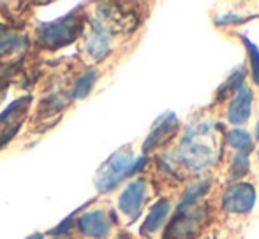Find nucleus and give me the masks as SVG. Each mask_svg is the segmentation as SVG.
<instances>
[{
  "instance_id": "f257e3e1",
  "label": "nucleus",
  "mask_w": 259,
  "mask_h": 239,
  "mask_svg": "<svg viewBox=\"0 0 259 239\" xmlns=\"http://www.w3.org/2000/svg\"><path fill=\"white\" fill-rule=\"evenodd\" d=\"M83 28V20L78 18L76 14H69V16L57 20L53 23H46L39 28L37 39L42 46L50 49H57L62 46L72 42L79 35Z\"/></svg>"
},
{
  "instance_id": "f03ea898",
  "label": "nucleus",
  "mask_w": 259,
  "mask_h": 239,
  "mask_svg": "<svg viewBox=\"0 0 259 239\" xmlns=\"http://www.w3.org/2000/svg\"><path fill=\"white\" fill-rule=\"evenodd\" d=\"M134 157L129 150H120L115 155H111L108 162L101 167V171L97 172L96 185L99 188V192H111L113 188L118 187V183L125 176L133 174L134 169Z\"/></svg>"
},
{
  "instance_id": "7ed1b4c3",
  "label": "nucleus",
  "mask_w": 259,
  "mask_h": 239,
  "mask_svg": "<svg viewBox=\"0 0 259 239\" xmlns=\"http://www.w3.org/2000/svg\"><path fill=\"white\" fill-rule=\"evenodd\" d=\"M205 222V209L201 206L178 208L175 218L169 222L164 239H192Z\"/></svg>"
},
{
  "instance_id": "20e7f679",
  "label": "nucleus",
  "mask_w": 259,
  "mask_h": 239,
  "mask_svg": "<svg viewBox=\"0 0 259 239\" xmlns=\"http://www.w3.org/2000/svg\"><path fill=\"white\" fill-rule=\"evenodd\" d=\"M180 157L184 158V162L191 169L201 171V169L208 167V165L215 164V160L219 158V153L213 144L199 143L198 132H194V134H189L184 139Z\"/></svg>"
},
{
  "instance_id": "39448f33",
  "label": "nucleus",
  "mask_w": 259,
  "mask_h": 239,
  "mask_svg": "<svg viewBox=\"0 0 259 239\" xmlns=\"http://www.w3.org/2000/svg\"><path fill=\"white\" fill-rule=\"evenodd\" d=\"M254 202H256V190L250 183H235L224 192L222 206L226 211L243 215V213L252 211Z\"/></svg>"
},
{
  "instance_id": "423d86ee",
  "label": "nucleus",
  "mask_w": 259,
  "mask_h": 239,
  "mask_svg": "<svg viewBox=\"0 0 259 239\" xmlns=\"http://www.w3.org/2000/svg\"><path fill=\"white\" fill-rule=\"evenodd\" d=\"M147 192H148V185L143 178L131 181L118 199L120 211L134 220L140 215L141 208H143V202L147 199Z\"/></svg>"
},
{
  "instance_id": "0eeeda50",
  "label": "nucleus",
  "mask_w": 259,
  "mask_h": 239,
  "mask_svg": "<svg viewBox=\"0 0 259 239\" xmlns=\"http://www.w3.org/2000/svg\"><path fill=\"white\" fill-rule=\"evenodd\" d=\"M252 99H254V93L250 90V86L242 85L236 90L235 99H233L231 106L228 109V119L233 125H243L250 118V113H252Z\"/></svg>"
},
{
  "instance_id": "6e6552de",
  "label": "nucleus",
  "mask_w": 259,
  "mask_h": 239,
  "mask_svg": "<svg viewBox=\"0 0 259 239\" xmlns=\"http://www.w3.org/2000/svg\"><path fill=\"white\" fill-rule=\"evenodd\" d=\"M78 229L79 232L89 237L103 239L109 234L111 225H109V220L103 209H96V211H89L79 216Z\"/></svg>"
},
{
  "instance_id": "1a4fd4ad",
  "label": "nucleus",
  "mask_w": 259,
  "mask_h": 239,
  "mask_svg": "<svg viewBox=\"0 0 259 239\" xmlns=\"http://www.w3.org/2000/svg\"><path fill=\"white\" fill-rule=\"evenodd\" d=\"M178 129V118L173 113H167L162 119H159V123L154 127V130L150 132V136L147 137L143 144V151H152L154 148L160 146L166 139H169Z\"/></svg>"
},
{
  "instance_id": "9d476101",
  "label": "nucleus",
  "mask_w": 259,
  "mask_h": 239,
  "mask_svg": "<svg viewBox=\"0 0 259 239\" xmlns=\"http://www.w3.org/2000/svg\"><path fill=\"white\" fill-rule=\"evenodd\" d=\"M109 44H111V41H109V35L103 25H94L89 37H87V49H89L90 56L101 60L103 56L108 55Z\"/></svg>"
},
{
  "instance_id": "9b49d317",
  "label": "nucleus",
  "mask_w": 259,
  "mask_h": 239,
  "mask_svg": "<svg viewBox=\"0 0 259 239\" xmlns=\"http://www.w3.org/2000/svg\"><path fill=\"white\" fill-rule=\"evenodd\" d=\"M169 209H171L169 201H167V199H159V201L152 206L147 220H145V223L141 225V232L154 234L155 230H159L160 227L164 225V222H166L167 215H169Z\"/></svg>"
},
{
  "instance_id": "f8f14e48",
  "label": "nucleus",
  "mask_w": 259,
  "mask_h": 239,
  "mask_svg": "<svg viewBox=\"0 0 259 239\" xmlns=\"http://www.w3.org/2000/svg\"><path fill=\"white\" fill-rule=\"evenodd\" d=\"M27 39L6 27H0V56L11 55L14 51H23L27 48Z\"/></svg>"
},
{
  "instance_id": "ddd939ff",
  "label": "nucleus",
  "mask_w": 259,
  "mask_h": 239,
  "mask_svg": "<svg viewBox=\"0 0 259 239\" xmlns=\"http://www.w3.org/2000/svg\"><path fill=\"white\" fill-rule=\"evenodd\" d=\"M228 143L231 148L238 150V153H247V155L252 151V146H254L250 134L242 129H233L231 132H228Z\"/></svg>"
},
{
  "instance_id": "4468645a",
  "label": "nucleus",
  "mask_w": 259,
  "mask_h": 239,
  "mask_svg": "<svg viewBox=\"0 0 259 239\" xmlns=\"http://www.w3.org/2000/svg\"><path fill=\"white\" fill-rule=\"evenodd\" d=\"M96 79H97V71H96V69H89L87 72H83V74L78 78V81H76V85H74L72 99H76V100L85 99V97L90 93V90H92V86L96 85Z\"/></svg>"
},
{
  "instance_id": "2eb2a0df",
  "label": "nucleus",
  "mask_w": 259,
  "mask_h": 239,
  "mask_svg": "<svg viewBox=\"0 0 259 239\" xmlns=\"http://www.w3.org/2000/svg\"><path fill=\"white\" fill-rule=\"evenodd\" d=\"M210 188V180H203V181H196L192 187L187 188L185 195L182 197L180 206L178 208H187V206H194L198 204V201L206 194V190Z\"/></svg>"
},
{
  "instance_id": "dca6fc26",
  "label": "nucleus",
  "mask_w": 259,
  "mask_h": 239,
  "mask_svg": "<svg viewBox=\"0 0 259 239\" xmlns=\"http://www.w3.org/2000/svg\"><path fill=\"white\" fill-rule=\"evenodd\" d=\"M250 169V162H249V155L247 153H236L233 158V165H231V178L238 180L249 172Z\"/></svg>"
},
{
  "instance_id": "f3484780",
  "label": "nucleus",
  "mask_w": 259,
  "mask_h": 239,
  "mask_svg": "<svg viewBox=\"0 0 259 239\" xmlns=\"http://www.w3.org/2000/svg\"><path fill=\"white\" fill-rule=\"evenodd\" d=\"M240 37H242L243 44H245V48H247V53H249L250 69H252V78H254V81L259 85V48L254 44L252 41H249L245 35H240Z\"/></svg>"
},
{
  "instance_id": "a211bd4d",
  "label": "nucleus",
  "mask_w": 259,
  "mask_h": 239,
  "mask_svg": "<svg viewBox=\"0 0 259 239\" xmlns=\"http://www.w3.org/2000/svg\"><path fill=\"white\" fill-rule=\"evenodd\" d=\"M32 102V97H21V99H18L16 102H13L9 107H7L6 111H4L2 114H0V123L2 122H7L9 118H13L14 114L18 113H23L25 109H27V106Z\"/></svg>"
},
{
  "instance_id": "6ab92c4d",
  "label": "nucleus",
  "mask_w": 259,
  "mask_h": 239,
  "mask_svg": "<svg viewBox=\"0 0 259 239\" xmlns=\"http://www.w3.org/2000/svg\"><path fill=\"white\" fill-rule=\"evenodd\" d=\"M243 78H245V72H243V69H238V71H236L231 78H228V81L224 83V86L219 90V95L224 97L226 90H238L240 86H242V83H243Z\"/></svg>"
},
{
  "instance_id": "aec40b11",
  "label": "nucleus",
  "mask_w": 259,
  "mask_h": 239,
  "mask_svg": "<svg viewBox=\"0 0 259 239\" xmlns=\"http://www.w3.org/2000/svg\"><path fill=\"white\" fill-rule=\"evenodd\" d=\"M72 225H74V218H72V216H69V218H65L60 225L55 227L50 234H53L55 237H57V236H65V234H69V230L72 229Z\"/></svg>"
},
{
  "instance_id": "412c9836",
  "label": "nucleus",
  "mask_w": 259,
  "mask_h": 239,
  "mask_svg": "<svg viewBox=\"0 0 259 239\" xmlns=\"http://www.w3.org/2000/svg\"><path fill=\"white\" fill-rule=\"evenodd\" d=\"M18 130H20V123H18V125H14V127H11L7 132H4L2 136H0V150H2V148L6 146V144L9 143V141L13 139L14 136H16Z\"/></svg>"
},
{
  "instance_id": "4be33fe9",
  "label": "nucleus",
  "mask_w": 259,
  "mask_h": 239,
  "mask_svg": "<svg viewBox=\"0 0 259 239\" xmlns=\"http://www.w3.org/2000/svg\"><path fill=\"white\" fill-rule=\"evenodd\" d=\"M245 18H242V16H238V14H233V13H229V14H226V16H222L221 20H219V23L217 25H228V23H236V21H243Z\"/></svg>"
},
{
  "instance_id": "5701e85b",
  "label": "nucleus",
  "mask_w": 259,
  "mask_h": 239,
  "mask_svg": "<svg viewBox=\"0 0 259 239\" xmlns=\"http://www.w3.org/2000/svg\"><path fill=\"white\" fill-rule=\"evenodd\" d=\"M27 239H45V237H42V234H32V236Z\"/></svg>"
},
{
  "instance_id": "b1692460",
  "label": "nucleus",
  "mask_w": 259,
  "mask_h": 239,
  "mask_svg": "<svg viewBox=\"0 0 259 239\" xmlns=\"http://www.w3.org/2000/svg\"><path fill=\"white\" fill-rule=\"evenodd\" d=\"M53 239H67L65 236H57V237H53Z\"/></svg>"
},
{
  "instance_id": "393cba45",
  "label": "nucleus",
  "mask_w": 259,
  "mask_h": 239,
  "mask_svg": "<svg viewBox=\"0 0 259 239\" xmlns=\"http://www.w3.org/2000/svg\"><path fill=\"white\" fill-rule=\"evenodd\" d=\"M256 132H257V139H259V122H257V130H256Z\"/></svg>"
}]
</instances>
